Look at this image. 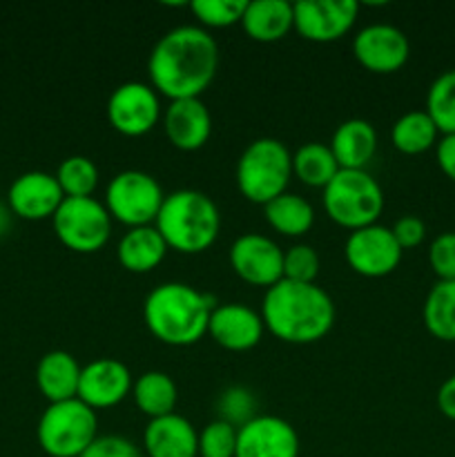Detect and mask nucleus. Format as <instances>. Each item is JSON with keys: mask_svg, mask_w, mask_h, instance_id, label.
Masks as SVG:
<instances>
[{"mask_svg": "<svg viewBox=\"0 0 455 457\" xmlns=\"http://www.w3.org/2000/svg\"><path fill=\"white\" fill-rule=\"evenodd\" d=\"M219 47L208 29L181 25L165 31L147 58V74L156 94L170 101L201 98L217 76Z\"/></svg>", "mask_w": 455, "mask_h": 457, "instance_id": "1", "label": "nucleus"}, {"mask_svg": "<svg viewBox=\"0 0 455 457\" xmlns=\"http://www.w3.org/2000/svg\"><path fill=\"white\" fill-rule=\"evenodd\" d=\"M263 326L285 344H315L335 324V303L317 284L281 279L266 290L261 306Z\"/></svg>", "mask_w": 455, "mask_h": 457, "instance_id": "2", "label": "nucleus"}, {"mask_svg": "<svg viewBox=\"0 0 455 457\" xmlns=\"http://www.w3.org/2000/svg\"><path fill=\"white\" fill-rule=\"evenodd\" d=\"M214 302L210 295L181 281L161 284L143 303L147 330L168 346H192L208 333Z\"/></svg>", "mask_w": 455, "mask_h": 457, "instance_id": "3", "label": "nucleus"}, {"mask_svg": "<svg viewBox=\"0 0 455 457\" xmlns=\"http://www.w3.org/2000/svg\"><path fill=\"white\" fill-rule=\"evenodd\" d=\"M154 228L161 232L168 248L181 254H199L217 241L221 214L208 195L186 187L165 195Z\"/></svg>", "mask_w": 455, "mask_h": 457, "instance_id": "4", "label": "nucleus"}, {"mask_svg": "<svg viewBox=\"0 0 455 457\" xmlns=\"http://www.w3.org/2000/svg\"><path fill=\"white\" fill-rule=\"evenodd\" d=\"M290 177L293 154L279 138H257L236 161V187L252 204L266 205L284 195Z\"/></svg>", "mask_w": 455, "mask_h": 457, "instance_id": "5", "label": "nucleus"}, {"mask_svg": "<svg viewBox=\"0 0 455 457\" xmlns=\"http://www.w3.org/2000/svg\"><path fill=\"white\" fill-rule=\"evenodd\" d=\"M321 201L330 221L351 232L375 226L384 210L382 186L366 170H339Z\"/></svg>", "mask_w": 455, "mask_h": 457, "instance_id": "6", "label": "nucleus"}, {"mask_svg": "<svg viewBox=\"0 0 455 457\" xmlns=\"http://www.w3.org/2000/svg\"><path fill=\"white\" fill-rule=\"evenodd\" d=\"M96 411L76 397L43 411L36 428L40 449L49 457H80L98 437Z\"/></svg>", "mask_w": 455, "mask_h": 457, "instance_id": "7", "label": "nucleus"}, {"mask_svg": "<svg viewBox=\"0 0 455 457\" xmlns=\"http://www.w3.org/2000/svg\"><path fill=\"white\" fill-rule=\"evenodd\" d=\"M163 190L152 174L141 170H125L112 177L105 190V208L112 221L129 228L154 226L163 205Z\"/></svg>", "mask_w": 455, "mask_h": 457, "instance_id": "8", "label": "nucleus"}, {"mask_svg": "<svg viewBox=\"0 0 455 457\" xmlns=\"http://www.w3.org/2000/svg\"><path fill=\"white\" fill-rule=\"evenodd\" d=\"M54 232L65 248L80 254L98 253L110 241L112 217L94 196L65 199L52 217Z\"/></svg>", "mask_w": 455, "mask_h": 457, "instance_id": "9", "label": "nucleus"}, {"mask_svg": "<svg viewBox=\"0 0 455 457\" xmlns=\"http://www.w3.org/2000/svg\"><path fill=\"white\" fill-rule=\"evenodd\" d=\"M163 110L152 85L129 80L119 85L107 101V120L123 137H143L159 123Z\"/></svg>", "mask_w": 455, "mask_h": 457, "instance_id": "10", "label": "nucleus"}, {"mask_svg": "<svg viewBox=\"0 0 455 457\" xmlns=\"http://www.w3.org/2000/svg\"><path fill=\"white\" fill-rule=\"evenodd\" d=\"M401 254L404 250L393 237L391 228L375 226L361 228L348 235L346 245H343V257H346L348 266L361 277H386L400 266Z\"/></svg>", "mask_w": 455, "mask_h": 457, "instance_id": "11", "label": "nucleus"}, {"mask_svg": "<svg viewBox=\"0 0 455 457\" xmlns=\"http://www.w3.org/2000/svg\"><path fill=\"white\" fill-rule=\"evenodd\" d=\"M230 266L245 284L268 290L284 279V250L270 237L248 232L232 244Z\"/></svg>", "mask_w": 455, "mask_h": 457, "instance_id": "12", "label": "nucleus"}, {"mask_svg": "<svg viewBox=\"0 0 455 457\" xmlns=\"http://www.w3.org/2000/svg\"><path fill=\"white\" fill-rule=\"evenodd\" d=\"M294 29L312 43H333L355 25L357 0H299L293 4Z\"/></svg>", "mask_w": 455, "mask_h": 457, "instance_id": "13", "label": "nucleus"}, {"mask_svg": "<svg viewBox=\"0 0 455 457\" xmlns=\"http://www.w3.org/2000/svg\"><path fill=\"white\" fill-rule=\"evenodd\" d=\"M352 54L364 70L373 74H393L409 61L410 43L400 27L375 22L357 31Z\"/></svg>", "mask_w": 455, "mask_h": 457, "instance_id": "14", "label": "nucleus"}, {"mask_svg": "<svg viewBox=\"0 0 455 457\" xmlns=\"http://www.w3.org/2000/svg\"><path fill=\"white\" fill-rule=\"evenodd\" d=\"M235 457H299V436L277 415H254L236 431Z\"/></svg>", "mask_w": 455, "mask_h": 457, "instance_id": "15", "label": "nucleus"}, {"mask_svg": "<svg viewBox=\"0 0 455 457\" xmlns=\"http://www.w3.org/2000/svg\"><path fill=\"white\" fill-rule=\"evenodd\" d=\"M132 373L123 361L101 357L80 369L79 400L92 411H105L120 404L132 393Z\"/></svg>", "mask_w": 455, "mask_h": 457, "instance_id": "16", "label": "nucleus"}, {"mask_svg": "<svg viewBox=\"0 0 455 457\" xmlns=\"http://www.w3.org/2000/svg\"><path fill=\"white\" fill-rule=\"evenodd\" d=\"M7 201L9 210L16 217L27 219V221H43V219H52L56 214V210L65 201V195L58 186L56 174L31 170V172L13 179L7 192Z\"/></svg>", "mask_w": 455, "mask_h": 457, "instance_id": "17", "label": "nucleus"}, {"mask_svg": "<svg viewBox=\"0 0 455 457\" xmlns=\"http://www.w3.org/2000/svg\"><path fill=\"white\" fill-rule=\"evenodd\" d=\"M263 330H266V326H263L261 312L252 311L239 302L214 306L208 324L210 337L219 346L232 353L252 351L261 342Z\"/></svg>", "mask_w": 455, "mask_h": 457, "instance_id": "18", "label": "nucleus"}, {"mask_svg": "<svg viewBox=\"0 0 455 457\" xmlns=\"http://www.w3.org/2000/svg\"><path fill=\"white\" fill-rule=\"evenodd\" d=\"M161 119H163L165 137L177 150H201L212 134V116L201 98L170 101Z\"/></svg>", "mask_w": 455, "mask_h": 457, "instance_id": "19", "label": "nucleus"}, {"mask_svg": "<svg viewBox=\"0 0 455 457\" xmlns=\"http://www.w3.org/2000/svg\"><path fill=\"white\" fill-rule=\"evenodd\" d=\"M143 449L147 457H199V433L190 420L170 413L147 422Z\"/></svg>", "mask_w": 455, "mask_h": 457, "instance_id": "20", "label": "nucleus"}, {"mask_svg": "<svg viewBox=\"0 0 455 457\" xmlns=\"http://www.w3.org/2000/svg\"><path fill=\"white\" fill-rule=\"evenodd\" d=\"M80 369L74 355L65 351H49L36 366V384L49 404L79 397Z\"/></svg>", "mask_w": 455, "mask_h": 457, "instance_id": "21", "label": "nucleus"}, {"mask_svg": "<svg viewBox=\"0 0 455 457\" xmlns=\"http://www.w3.org/2000/svg\"><path fill=\"white\" fill-rule=\"evenodd\" d=\"M330 150L342 170H366L377 152V132L366 119H348L335 129Z\"/></svg>", "mask_w": 455, "mask_h": 457, "instance_id": "22", "label": "nucleus"}, {"mask_svg": "<svg viewBox=\"0 0 455 457\" xmlns=\"http://www.w3.org/2000/svg\"><path fill=\"white\" fill-rule=\"evenodd\" d=\"M241 27L257 43H277L294 29L293 3L288 0H248Z\"/></svg>", "mask_w": 455, "mask_h": 457, "instance_id": "23", "label": "nucleus"}, {"mask_svg": "<svg viewBox=\"0 0 455 457\" xmlns=\"http://www.w3.org/2000/svg\"><path fill=\"white\" fill-rule=\"evenodd\" d=\"M168 244L154 226L129 228L119 241L116 257L129 272H152L168 254Z\"/></svg>", "mask_w": 455, "mask_h": 457, "instance_id": "24", "label": "nucleus"}, {"mask_svg": "<svg viewBox=\"0 0 455 457\" xmlns=\"http://www.w3.org/2000/svg\"><path fill=\"white\" fill-rule=\"evenodd\" d=\"M132 397L136 402L138 411L147 415L150 420L163 418V415L174 413L177 406L178 391L174 379L168 373L161 370H147L134 382Z\"/></svg>", "mask_w": 455, "mask_h": 457, "instance_id": "25", "label": "nucleus"}, {"mask_svg": "<svg viewBox=\"0 0 455 457\" xmlns=\"http://www.w3.org/2000/svg\"><path fill=\"white\" fill-rule=\"evenodd\" d=\"M263 214L272 230L285 237H302L315 223V210L303 196L284 192L281 196L263 205Z\"/></svg>", "mask_w": 455, "mask_h": 457, "instance_id": "26", "label": "nucleus"}, {"mask_svg": "<svg viewBox=\"0 0 455 457\" xmlns=\"http://www.w3.org/2000/svg\"><path fill=\"white\" fill-rule=\"evenodd\" d=\"M391 141L395 145V150H400L401 154H424V152L437 145V141H440V129L435 128V123L426 114V110H413L401 114L393 123Z\"/></svg>", "mask_w": 455, "mask_h": 457, "instance_id": "27", "label": "nucleus"}, {"mask_svg": "<svg viewBox=\"0 0 455 457\" xmlns=\"http://www.w3.org/2000/svg\"><path fill=\"white\" fill-rule=\"evenodd\" d=\"M424 326L440 342H455V279L437 281L422 308Z\"/></svg>", "mask_w": 455, "mask_h": 457, "instance_id": "28", "label": "nucleus"}, {"mask_svg": "<svg viewBox=\"0 0 455 457\" xmlns=\"http://www.w3.org/2000/svg\"><path fill=\"white\" fill-rule=\"evenodd\" d=\"M339 170L333 150L324 143H303L293 154V174L308 187L324 190Z\"/></svg>", "mask_w": 455, "mask_h": 457, "instance_id": "29", "label": "nucleus"}, {"mask_svg": "<svg viewBox=\"0 0 455 457\" xmlns=\"http://www.w3.org/2000/svg\"><path fill=\"white\" fill-rule=\"evenodd\" d=\"M56 181L65 199H85L98 187V168L83 154L67 156L56 170Z\"/></svg>", "mask_w": 455, "mask_h": 457, "instance_id": "30", "label": "nucleus"}, {"mask_svg": "<svg viewBox=\"0 0 455 457\" xmlns=\"http://www.w3.org/2000/svg\"><path fill=\"white\" fill-rule=\"evenodd\" d=\"M426 114L440 134H455V70L442 71L426 94Z\"/></svg>", "mask_w": 455, "mask_h": 457, "instance_id": "31", "label": "nucleus"}, {"mask_svg": "<svg viewBox=\"0 0 455 457\" xmlns=\"http://www.w3.org/2000/svg\"><path fill=\"white\" fill-rule=\"evenodd\" d=\"M245 7H248V0H194L190 4L192 13L196 16V21L205 27H230L241 22L244 18Z\"/></svg>", "mask_w": 455, "mask_h": 457, "instance_id": "32", "label": "nucleus"}, {"mask_svg": "<svg viewBox=\"0 0 455 457\" xmlns=\"http://www.w3.org/2000/svg\"><path fill=\"white\" fill-rule=\"evenodd\" d=\"M239 428L223 420L205 424L199 433V457H235Z\"/></svg>", "mask_w": 455, "mask_h": 457, "instance_id": "33", "label": "nucleus"}, {"mask_svg": "<svg viewBox=\"0 0 455 457\" xmlns=\"http://www.w3.org/2000/svg\"><path fill=\"white\" fill-rule=\"evenodd\" d=\"M319 275V254L312 245L299 244L284 253V279L315 284Z\"/></svg>", "mask_w": 455, "mask_h": 457, "instance_id": "34", "label": "nucleus"}, {"mask_svg": "<svg viewBox=\"0 0 455 457\" xmlns=\"http://www.w3.org/2000/svg\"><path fill=\"white\" fill-rule=\"evenodd\" d=\"M254 409H257V402H254L252 393L244 386H232L223 391L221 400H219V413H221L219 420L239 428L254 418Z\"/></svg>", "mask_w": 455, "mask_h": 457, "instance_id": "35", "label": "nucleus"}, {"mask_svg": "<svg viewBox=\"0 0 455 457\" xmlns=\"http://www.w3.org/2000/svg\"><path fill=\"white\" fill-rule=\"evenodd\" d=\"M428 263L437 281L455 279V232H442L431 241Z\"/></svg>", "mask_w": 455, "mask_h": 457, "instance_id": "36", "label": "nucleus"}, {"mask_svg": "<svg viewBox=\"0 0 455 457\" xmlns=\"http://www.w3.org/2000/svg\"><path fill=\"white\" fill-rule=\"evenodd\" d=\"M80 457H143L132 440L120 436H98Z\"/></svg>", "mask_w": 455, "mask_h": 457, "instance_id": "37", "label": "nucleus"}, {"mask_svg": "<svg viewBox=\"0 0 455 457\" xmlns=\"http://www.w3.org/2000/svg\"><path fill=\"white\" fill-rule=\"evenodd\" d=\"M391 232L401 250H410L418 248V245L422 244L424 237H426V226H424V221L419 217L406 214V217L397 219L395 226L391 228Z\"/></svg>", "mask_w": 455, "mask_h": 457, "instance_id": "38", "label": "nucleus"}, {"mask_svg": "<svg viewBox=\"0 0 455 457\" xmlns=\"http://www.w3.org/2000/svg\"><path fill=\"white\" fill-rule=\"evenodd\" d=\"M435 159L442 172L455 183V134H444L435 145Z\"/></svg>", "mask_w": 455, "mask_h": 457, "instance_id": "39", "label": "nucleus"}, {"mask_svg": "<svg viewBox=\"0 0 455 457\" xmlns=\"http://www.w3.org/2000/svg\"><path fill=\"white\" fill-rule=\"evenodd\" d=\"M437 409L444 418L455 422V375H451L437 391Z\"/></svg>", "mask_w": 455, "mask_h": 457, "instance_id": "40", "label": "nucleus"}, {"mask_svg": "<svg viewBox=\"0 0 455 457\" xmlns=\"http://www.w3.org/2000/svg\"><path fill=\"white\" fill-rule=\"evenodd\" d=\"M9 226V217H7V210L0 208V235H3L4 230H7Z\"/></svg>", "mask_w": 455, "mask_h": 457, "instance_id": "41", "label": "nucleus"}]
</instances>
